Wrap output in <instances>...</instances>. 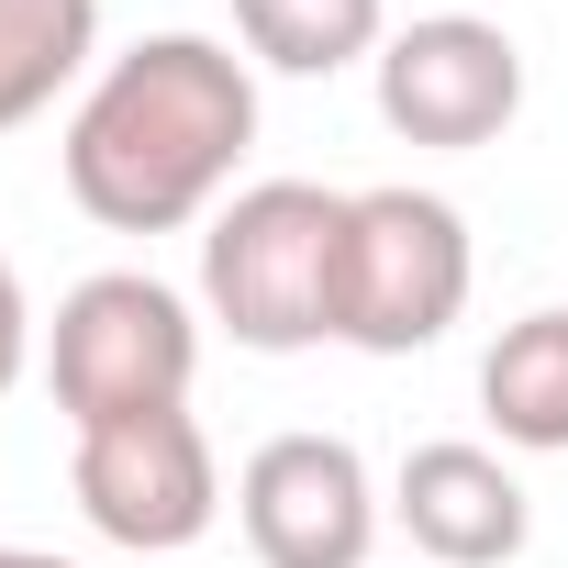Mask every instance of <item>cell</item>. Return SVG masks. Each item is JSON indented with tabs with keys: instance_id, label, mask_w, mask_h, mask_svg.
Returning a JSON list of instances; mask_svg holds the SVG:
<instances>
[{
	"instance_id": "6",
	"label": "cell",
	"mask_w": 568,
	"mask_h": 568,
	"mask_svg": "<svg viewBox=\"0 0 568 568\" xmlns=\"http://www.w3.org/2000/svg\"><path fill=\"white\" fill-rule=\"evenodd\" d=\"M368 68H379V123L402 145H435V156L501 145L524 112V45L479 12H413Z\"/></svg>"
},
{
	"instance_id": "12",
	"label": "cell",
	"mask_w": 568,
	"mask_h": 568,
	"mask_svg": "<svg viewBox=\"0 0 568 568\" xmlns=\"http://www.w3.org/2000/svg\"><path fill=\"white\" fill-rule=\"evenodd\" d=\"M34 368V302H23V267L0 256V390Z\"/></svg>"
},
{
	"instance_id": "10",
	"label": "cell",
	"mask_w": 568,
	"mask_h": 568,
	"mask_svg": "<svg viewBox=\"0 0 568 568\" xmlns=\"http://www.w3.org/2000/svg\"><path fill=\"white\" fill-rule=\"evenodd\" d=\"M101 57V0H0V134H23Z\"/></svg>"
},
{
	"instance_id": "8",
	"label": "cell",
	"mask_w": 568,
	"mask_h": 568,
	"mask_svg": "<svg viewBox=\"0 0 568 568\" xmlns=\"http://www.w3.org/2000/svg\"><path fill=\"white\" fill-rule=\"evenodd\" d=\"M390 513H402V535H413L424 568H513L524 535H535L524 479H513L490 446H468V435L413 446L402 479H390Z\"/></svg>"
},
{
	"instance_id": "11",
	"label": "cell",
	"mask_w": 568,
	"mask_h": 568,
	"mask_svg": "<svg viewBox=\"0 0 568 568\" xmlns=\"http://www.w3.org/2000/svg\"><path fill=\"white\" fill-rule=\"evenodd\" d=\"M234 34H245V68L335 79L390 45V0H234Z\"/></svg>"
},
{
	"instance_id": "5",
	"label": "cell",
	"mask_w": 568,
	"mask_h": 568,
	"mask_svg": "<svg viewBox=\"0 0 568 568\" xmlns=\"http://www.w3.org/2000/svg\"><path fill=\"white\" fill-rule=\"evenodd\" d=\"M68 490L90 513V535L134 546V557H179L212 535L223 513V468H212V435L179 413H123V424H90L79 457H68Z\"/></svg>"
},
{
	"instance_id": "14",
	"label": "cell",
	"mask_w": 568,
	"mask_h": 568,
	"mask_svg": "<svg viewBox=\"0 0 568 568\" xmlns=\"http://www.w3.org/2000/svg\"><path fill=\"white\" fill-rule=\"evenodd\" d=\"M424 12H457V0H424Z\"/></svg>"
},
{
	"instance_id": "13",
	"label": "cell",
	"mask_w": 568,
	"mask_h": 568,
	"mask_svg": "<svg viewBox=\"0 0 568 568\" xmlns=\"http://www.w3.org/2000/svg\"><path fill=\"white\" fill-rule=\"evenodd\" d=\"M0 568H79V557H57V546H0Z\"/></svg>"
},
{
	"instance_id": "2",
	"label": "cell",
	"mask_w": 568,
	"mask_h": 568,
	"mask_svg": "<svg viewBox=\"0 0 568 568\" xmlns=\"http://www.w3.org/2000/svg\"><path fill=\"white\" fill-rule=\"evenodd\" d=\"M335 256H346V190H324V179H256L201 234V302L256 357L335 346Z\"/></svg>"
},
{
	"instance_id": "1",
	"label": "cell",
	"mask_w": 568,
	"mask_h": 568,
	"mask_svg": "<svg viewBox=\"0 0 568 568\" xmlns=\"http://www.w3.org/2000/svg\"><path fill=\"white\" fill-rule=\"evenodd\" d=\"M245 145H256V68L212 34H145L68 112V201L101 234H179L223 212Z\"/></svg>"
},
{
	"instance_id": "9",
	"label": "cell",
	"mask_w": 568,
	"mask_h": 568,
	"mask_svg": "<svg viewBox=\"0 0 568 568\" xmlns=\"http://www.w3.org/2000/svg\"><path fill=\"white\" fill-rule=\"evenodd\" d=\"M479 413H490L501 446L568 457V313H557V302L490 335V357H479Z\"/></svg>"
},
{
	"instance_id": "3",
	"label": "cell",
	"mask_w": 568,
	"mask_h": 568,
	"mask_svg": "<svg viewBox=\"0 0 568 568\" xmlns=\"http://www.w3.org/2000/svg\"><path fill=\"white\" fill-rule=\"evenodd\" d=\"M468 212L435 190H346V256H335V346L357 357H424L468 313Z\"/></svg>"
},
{
	"instance_id": "7",
	"label": "cell",
	"mask_w": 568,
	"mask_h": 568,
	"mask_svg": "<svg viewBox=\"0 0 568 568\" xmlns=\"http://www.w3.org/2000/svg\"><path fill=\"white\" fill-rule=\"evenodd\" d=\"M234 524H245L256 568H368L379 479L346 435H267L234 479Z\"/></svg>"
},
{
	"instance_id": "4",
	"label": "cell",
	"mask_w": 568,
	"mask_h": 568,
	"mask_svg": "<svg viewBox=\"0 0 568 568\" xmlns=\"http://www.w3.org/2000/svg\"><path fill=\"white\" fill-rule=\"evenodd\" d=\"M190 379H201V313L145 267L79 278L45 324V390H57L68 435L123 424V413H179Z\"/></svg>"
}]
</instances>
